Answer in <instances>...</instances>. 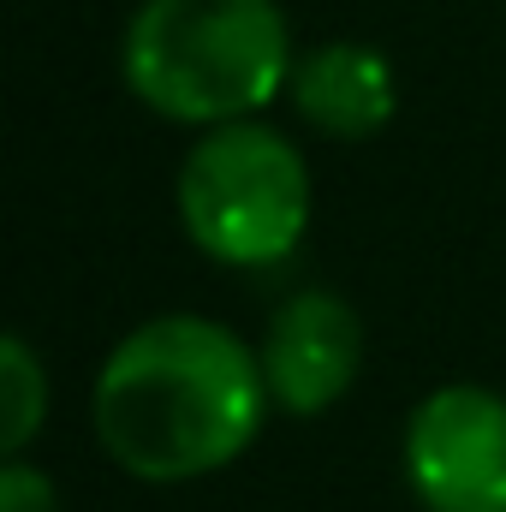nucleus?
Returning a JSON list of instances; mask_svg holds the SVG:
<instances>
[{
	"instance_id": "obj_4",
	"label": "nucleus",
	"mask_w": 506,
	"mask_h": 512,
	"mask_svg": "<svg viewBox=\"0 0 506 512\" xmlns=\"http://www.w3.org/2000/svg\"><path fill=\"white\" fill-rule=\"evenodd\" d=\"M399 465L423 512H506V393L429 387L405 417Z\"/></svg>"
},
{
	"instance_id": "obj_5",
	"label": "nucleus",
	"mask_w": 506,
	"mask_h": 512,
	"mask_svg": "<svg viewBox=\"0 0 506 512\" xmlns=\"http://www.w3.org/2000/svg\"><path fill=\"white\" fill-rule=\"evenodd\" d=\"M256 358H262L274 411L322 417L352 393L358 370H364V322L340 292L304 286L268 316Z\"/></svg>"
},
{
	"instance_id": "obj_7",
	"label": "nucleus",
	"mask_w": 506,
	"mask_h": 512,
	"mask_svg": "<svg viewBox=\"0 0 506 512\" xmlns=\"http://www.w3.org/2000/svg\"><path fill=\"white\" fill-rule=\"evenodd\" d=\"M48 423V364L24 334L0 340V453L18 459Z\"/></svg>"
},
{
	"instance_id": "obj_3",
	"label": "nucleus",
	"mask_w": 506,
	"mask_h": 512,
	"mask_svg": "<svg viewBox=\"0 0 506 512\" xmlns=\"http://www.w3.org/2000/svg\"><path fill=\"white\" fill-rule=\"evenodd\" d=\"M179 227L221 268H274L310 233L304 149L268 120L209 126L179 161Z\"/></svg>"
},
{
	"instance_id": "obj_1",
	"label": "nucleus",
	"mask_w": 506,
	"mask_h": 512,
	"mask_svg": "<svg viewBox=\"0 0 506 512\" xmlns=\"http://www.w3.org/2000/svg\"><path fill=\"white\" fill-rule=\"evenodd\" d=\"M274 411L256 346L215 316H149L114 340L90 387L102 453L137 483H197L227 471Z\"/></svg>"
},
{
	"instance_id": "obj_8",
	"label": "nucleus",
	"mask_w": 506,
	"mask_h": 512,
	"mask_svg": "<svg viewBox=\"0 0 506 512\" xmlns=\"http://www.w3.org/2000/svg\"><path fill=\"white\" fill-rule=\"evenodd\" d=\"M0 512H60V489L42 465H30L24 453L0 465Z\"/></svg>"
},
{
	"instance_id": "obj_2",
	"label": "nucleus",
	"mask_w": 506,
	"mask_h": 512,
	"mask_svg": "<svg viewBox=\"0 0 506 512\" xmlns=\"http://www.w3.org/2000/svg\"><path fill=\"white\" fill-rule=\"evenodd\" d=\"M298 66L280 0H143L120 36V78L161 120L191 131L256 120Z\"/></svg>"
},
{
	"instance_id": "obj_6",
	"label": "nucleus",
	"mask_w": 506,
	"mask_h": 512,
	"mask_svg": "<svg viewBox=\"0 0 506 512\" xmlns=\"http://www.w3.org/2000/svg\"><path fill=\"white\" fill-rule=\"evenodd\" d=\"M286 102L310 131L364 143L393 120L399 78H393V60L370 42H316L310 54H298Z\"/></svg>"
}]
</instances>
